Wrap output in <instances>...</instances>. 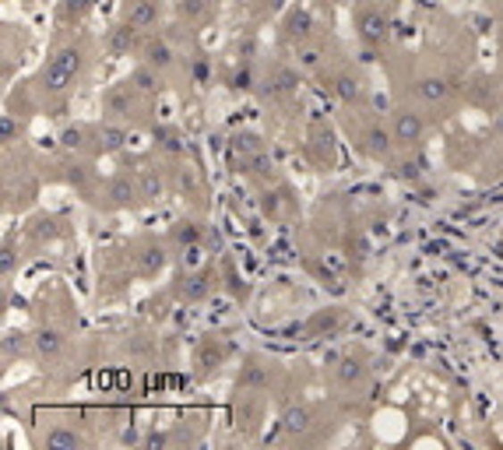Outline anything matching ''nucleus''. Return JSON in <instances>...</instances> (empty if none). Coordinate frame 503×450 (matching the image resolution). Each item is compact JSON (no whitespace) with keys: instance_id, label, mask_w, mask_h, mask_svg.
<instances>
[{"instance_id":"nucleus-4","label":"nucleus","mask_w":503,"mask_h":450,"mask_svg":"<svg viewBox=\"0 0 503 450\" xmlns=\"http://www.w3.org/2000/svg\"><path fill=\"white\" fill-rule=\"evenodd\" d=\"M103 197H106V208H113V212L138 208V204L145 201V194H141V179L130 176V172H116L110 183H106Z\"/></svg>"},{"instance_id":"nucleus-9","label":"nucleus","mask_w":503,"mask_h":450,"mask_svg":"<svg viewBox=\"0 0 503 450\" xmlns=\"http://www.w3.org/2000/svg\"><path fill=\"white\" fill-rule=\"evenodd\" d=\"M281 29H285V39H292L296 46L299 43H310V36H314V14L306 7H289Z\"/></svg>"},{"instance_id":"nucleus-14","label":"nucleus","mask_w":503,"mask_h":450,"mask_svg":"<svg viewBox=\"0 0 503 450\" xmlns=\"http://www.w3.org/2000/svg\"><path fill=\"white\" fill-rule=\"evenodd\" d=\"M264 96L268 99H281V96H292L296 92V85H299V78H296V71L292 67H275L268 78H264Z\"/></svg>"},{"instance_id":"nucleus-18","label":"nucleus","mask_w":503,"mask_h":450,"mask_svg":"<svg viewBox=\"0 0 503 450\" xmlns=\"http://www.w3.org/2000/svg\"><path fill=\"white\" fill-rule=\"evenodd\" d=\"M261 212H264L268 219H285V215L292 212V190H289V187L268 190V194L261 197Z\"/></svg>"},{"instance_id":"nucleus-23","label":"nucleus","mask_w":503,"mask_h":450,"mask_svg":"<svg viewBox=\"0 0 503 450\" xmlns=\"http://www.w3.org/2000/svg\"><path fill=\"white\" fill-rule=\"evenodd\" d=\"M310 141H314V145H310V152H314V162H317V166H335V138H331V130L317 127Z\"/></svg>"},{"instance_id":"nucleus-24","label":"nucleus","mask_w":503,"mask_h":450,"mask_svg":"<svg viewBox=\"0 0 503 450\" xmlns=\"http://www.w3.org/2000/svg\"><path fill=\"white\" fill-rule=\"evenodd\" d=\"M141 54H145V63H152V67H159V71H166L169 63H172V56H176L172 54V46H169L166 39H159V36H155V39H148Z\"/></svg>"},{"instance_id":"nucleus-15","label":"nucleus","mask_w":503,"mask_h":450,"mask_svg":"<svg viewBox=\"0 0 503 450\" xmlns=\"http://www.w3.org/2000/svg\"><path fill=\"white\" fill-rule=\"evenodd\" d=\"M92 141H96V148H103V152H120V148L127 145V127H123V123H99V127L92 130Z\"/></svg>"},{"instance_id":"nucleus-19","label":"nucleus","mask_w":503,"mask_h":450,"mask_svg":"<svg viewBox=\"0 0 503 450\" xmlns=\"http://www.w3.org/2000/svg\"><path fill=\"white\" fill-rule=\"evenodd\" d=\"M88 440L81 437V433H74V429H63V426H54V429H46V437H43V447L46 450H78L85 447Z\"/></svg>"},{"instance_id":"nucleus-22","label":"nucleus","mask_w":503,"mask_h":450,"mask_svg":"<svg viewBox=\"0 0 503 450\" xmlns=\"http://www.w3.org/2000/svg\"><path fill=\"white\" fill-rule=\"evenodd\" d=\"M363 377H366V362H363L359 355H345V359H338L335 380L341 384V388H356Z\"/></svg>"},{"instance_id":"nucleus-5","label":"nucleus","mask_w":503,"mask_h":450,"mask_svg":"<svg viewBox=\"0 0 503 450\" xmlns=\"http://www.w3.org/2000/svg\"><path fill=\"white\" fill-rule=\"evenodd\" d=\"M391 134H394V145H398V148H419L423 138H426V120H423V112L408 110V106L394 110L391 112Z\"/></svg>"},{"instance_id":"nucleus-17","label":"nucleus","mask_w":503,"mask_h":450,"mask_svg":"<svg viewBox=\"0 0 503 450\" xmlns=\"http://www.w3.org/2000/svg\"><path fill=\"white\" fill-rule=\"evenodd\" d=\"M32 345H36V355H39V359L54 362V359H60V352H63V345H67V341H63V335L54 331V328H43V331H36Z\"/></svg>"},{"instance_id":"nucleus-8","label":"nucleus","mask_w":503,"mask_h":450,"mask_svg":"<svg viewBox=\"0 0 503 450\" xmlns=\"http://www.w3.org/2000/svg\"><path fill=\"white\" fill-rule=\"evenodd\" d=\"M359 138H363V141H359V148H363L370 159H377V162L391 159V148H394V134H391V130H384L381 123H370V127H366Z\"/></svg>"},{"instance_id":"nucleus-34","label":"nucleus","mask_w":503,"mask_h":450,"mask_svg":"<svg viewBox=\"0 0 503 450\" xmlns=\"http://www.w3.org/2000/svg\"><path fill=\"white\" fill-rule=\"evenodd\" d=\"M493 127H497V134H503V110L497 112V120H493Z\"/></svg>"},{"instance_id":"nucleus-27","label":"nucleus","mask_w":503,"mask_h":450,"mask_svg":"<svg viewBox=\"0 0 503 450\" xmlns=\"http://www.w3.org/2000/svg\"><path fill=\"white\" fill-rule=\"evenodd\" d=\"M88 138H92V130H85V127H67V130L60 134V148H63V152H81V148L88 145Z\"/></svg>"},{"instance_id":"nucleus-10","label":"nucleus","mask_w":503,"mask_h":450,"mask_svg":"<svg viewBox=\"0 0 503 450\" xmlns=\"http://www.w3.org/2000/svg\"><path fill=\"white\" fill-rule=\"evenodd\" d=\"M331 92H335L338 103H345V106H356V103H363V96H366V85H363V78L359 74H352V71H341L331 78Z\"/></svg>"},{"instance_id":"nucleus-32","label":"nucleus","mask_w":503,"mask_h":450,"mask_svg":"<svg viewBox=\"0 0 503 450\" xmlns=\"http://www.w3.org/2000/svg\"><path fill=\"white\" fill-rule=\"evenodd\" d=\"M92 4H96V0H63V7H60V14H63L67 21H71V18L78 21L81 14H88V11H92Z\"/></svg>"},{"instance_id":"nucleus-20","label":"nucleus","mask_w":503,"mask_h":450,"mask_svg":"<svg viewBox=\"0 0 503 450\" xmlns=\"http://www.w3.org/2000/svg\"><path fill=\"white\" fill-rule=\"evenodd\" d=\"M130 85L141 92V96H155L159 88H163V78H159V67H152V63H138L134 71H130Z\"/></svg>"},{"instance_id":"nucleus-16","label":"nucleus","mask_w":503,"mask_h":450,"mask_svg":"<svg viewBox=\"0 0 503 450\" xmlns=\"http://www.w3.org/2000/svg\"><path fill=\"white\" fill-rule=\"evenodd\" d=\"M310 422H314V412H310L306 404H292V408L281 412V433H285V437H299V433H306Z\"/></svg>"},{"instance_id":"nucleus-1","label":"nucleus","mask_w":503,"mask_h":450,"mask_svg":"<svg viewBox=\"0 0 503 450\" xmlns=\"http://www.w3.org/2000/svg\"><path fill=\"white\" fill-rule=\"evenodd\" d=\"M81 63H85L81 43L60 46V50L46 60V67L39 71V92H43V96H63V92H71L74 81H78V74H81Z\"/></svg>"},{"instance_id":"nucleus-33","label":"nucleus","mask_w":503,"mask_h":450,"mask_svg":"<svg viewBox=\"0 0 503 450\" xmlns=\"http://www.w3.org/2000/svg\"><path fill=\"white\" fill-rule=\"evenodd\" d=\"M14 275V246H4V279Z\"/></svg>"},{"instance_id":"nucleus-11","label":"nucleus","mask_w":503,"mask_h":450,"mask_svg":"<svg viewBox=\"0 0 503 450\" xmlns=\"http://www.w3.org/2000/svg\"><path fill=\"white\" fill-rule=\"evenodd\" d=\"M138 88L130 85V81H123V85H116V88H110L106 92V99H103V106L113 112V116H130V110L138 106Z\"/></svg>"},{"instance_id":"nucleus-25","label":"nucleus","mask_w":503,"mask_h":450,"mask_svg":"<svg viewBox=\"0 0 503 450\" xmlns=\"http://www.w3.org/2000/svg\"><path fill=\"white\" fill-rule=\"evenodd\" d=\"M264 384H268V366L257 362V359H250V366L239 370V388L243 391H261Z\"/></svg>"},{"instance_id":"nucleus-21","label":"nucleus","mask_w":503,"mask_h":450,"mask_svg":"<svg viewBox=\"0 0 503 450\" xmlns=\"http://www.w3.org/2000/svg\"><path fill=\"white\" fill-rule=\"evenodd\" d=\"M163 268H166V250L159 243H145L141 254H138V271L148 275V279H155Z\"/></svg>"},{"instance_id":"nucleus-13","label":"nucleus","mask_w":503,"mask_h":450,"mask_svg":"<svg viewBox=\"0 0 503 450\" xmlns=\"http://www.w3.org/2000/svg\"><path fill=\"white\" fill-rule=\"evenodd\" d=\"M415 96H419L423 103H430V106H440V103H448L450 85L440 74H426V78L415 81Z\"/></svg>"},{"instance_id":"nucleus-7","label":"nucleus","mask_w":503,"mask_h":450,"mask_svg":"<svg viewBox=\"0 0 503 450\" xmlns=\"http://www.w3.org/2000/svg\"><path fill=\"white\" fill-rule=\"evenodd\" d=\"M159 18H163V4L159 0H130L123 25H130L134 32H148V29L159 25Z\"/></svg>"},{"instance_id":"nucleus-26","label":"nucleus","mask_w":503,"mask_h":450,"mask_svg":"<svg viewBox=\"0 0 503 450\" xmlns=\"http://www.w3.org/2000/svg\"><path fill=\"white\" fill-rule=\"evenodd\" d=\"M138 179H141V194H145V201H148V204L163 201L166 183H163V176H159L155 169H141V172H138Z\"/></svg>"},{"instance_id":"nucleus-3","label":"nucleus","mask_w":503,"mask_h":450,"mask_svg":"<svg viewBox=\"0 0 503 450\" xmlns=\"http://www.w3.org/2000/svg\"><path fill=\"white\" fill-rule=\"evenodd\" d=\"M352 21H356V32H359V39L366 46H384L391 39V18L377 4H359L352 11Z\"/></svg>"},{"instance_id":"nucleus-12","label":"nucleus","mask_w":503,"mask_h":450,"mask_svg":"<svg viewBox=\"0 0 503 450\" xmlns=\"http://www.w3.org/2000/svg\"><path fill=\"white\" fill-rule=\"evenodd\" d=\"M225 355H229V345H225L222 338H205L201 341V348H197V366H201V377L205 373H212V370H219L225 362Z\"/></svg>"},{"instance_id":"nucleus-28","label":"nucleus","mask_w":503,"mask_h":450,"mask_svg":"<svg viewBox=\"0 0 503 450\" xmlns=\"http://www.w3.org/2000/svg\"><path fill=\"white\" fill-rule=\"evenodd\" d=\"M29 352V335L25 331H7L4 335V359H18Z\"/></svg>"},{"instance_id":"nucleus-30","label":"nucleus","mask_w":503,"mask_h":450,"mask_svg":"<svg viewBox=\"0 0 503 450\" xmlns=\"http://www.w3.org/2000/svg\"><path fill=\"white\" fill-rule=\"evenodd\" d=\"M172 239H176L180 246H187V243L194 246V243L201 239V225H197V222H176V229H172Z\"/></svg>"},{"instance_id":"nucleus-31","label":"nucleus","mask_w":503,"mask_h":450,"mask_svg":"<svg viewBox=\"0 0 503 450\" xmlns=\"http://www.w3.org/2000/svg\"><path fill=\"white\" fill-rule=\"evenodd\" d=\"M299 67H306V71H317L321 67V46H306V43H299Z\"/></svg>"},{"instance_id":"nucleus-6","label":"nucleus","mask_w":503,"mask_h":450,"mask_svg":"<svg viewBox=\"0 0 503 450\" xmlns=\"http://www.w3.org/2000/svg\"><path fill=\"white\" fill-rule=\"evenodd\" d=\"M212 271L205 268V271H187V275H180L176 285H172V292H176V299L180 303H201L208 292H212Z\"/></svg>"},{"instance_id":"nucleus-29","label":"nucleus","mask_w":503,"mask_h":450,"mask_svg":"<svg viewBox=\"0 0 503 450\" xmlns=\"http://www.w3.org/2000/svg\"><path fill=\"white\" fill-rule=\"evenodd\" d=\"M208 11H212V0H180V14L187 21H201Z\"/></svg>"},{"instance_id":"nucleus-2","label":"nucleus","mask_w":503,"mask_h":450,"mask_svg":"<svg viewBox=\"0 0 503 450\" xmlns=\"http://www.w3.org/2000/svg\"><path fill=\"white\" fill-rule=\"evenodd\" d=\"M229 166L236 169V172L257 176V172L272 169V162H268L264 145H261L254 134H236V138L229 141Z\"/></svg>"}]
</instances>
